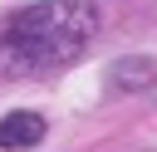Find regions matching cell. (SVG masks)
Wrapping results in <instances>:
<instances>
[{
  "label": "cell",
  "mask_w": 157,
  "mask_h": 152,
  "mask_svg": "<svg viewBox=\"0 0 157 152\" xmlns=\"http://www.w3.org/2000/svg\"><path fill=\"white\" fill-rule=\"evenodd\" d=\"M98 34L93 0H39L20 10L0 34V74H49L74 64Z\"/></svg>",
  "instance_id": "cell-1"
},
{
  "label": "cell",
  "mask_w": 157,
  "mask_h": 152,
  "mask_svg": "<svg viewBox=\"0 0 157 152\" xmlns=\"http://www.w3.org/2000/svg\"><path fill=\"white\" fill-rule=\"evenodd\" d=\"M44 118L39 113H5L0 118V147L5 152H20V147H39L44 142Z\"/></svg>",
  "instance_id": "cell-2"
},
{
  "label": "cell",
  "mask_w": 157,
  "mask_h": 152,
  "mask_svg": "<svg viewBox=\"0 0 157 152\" xmlns=\"http://www.w3.org/2000/svg\"><path fill=\"white\" fill-rule=\"evenodd\" d=\"M152 83H157V64H152V59H118L113 74H108V88H118V93L152 88Z\"/></svg>",
  "instance_id": "cell-3"
}]
</instances>
